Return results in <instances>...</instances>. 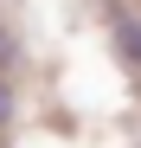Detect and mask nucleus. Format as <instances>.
<instances>
[{
    "instance_id": "2",
    "label": "nucleus",
    "mask_w": 141,
    "mask_h": 148,
    "mask_svg": "<svg viewBox=\"0 0 141 148\" xmlns=\"http://www.w3.org/2000/svg\"><path fill=\"white\" fill-rule=\"evenodd\" d=\"M13 64H19V39L0 26V71H13Z\"/></svg>"
},
{
    "instance_id": "1",
    "label": "nucleus",
    "mask_w": 141,
    "mask_h": 148,
    "mask_svg": "<svg viewBox=\"0 0 141 148\" xmlns=\"http://www.w3.org/2000/svg\"><path fill=\"white\" fill-rule=\"evenodd\" d=\"M115 45H122V58L141 71V19L135 13H115Z\"/></svg>"
},
{
    "instance_id": "3",
    "label": "nucleus",
    "mask_w": 141,
    "mask_h": 148,
    "mask_svg": "<svg viewBox=\"0 0 141 148\" xmlns=\"http://www.w3.org/2000/svg\"><path fill=\"white\" fill-rule=\"evenodd\" d=\"M7 122H13V84L0 77V129H7Z\"/></svg>"
}]
</instances>
